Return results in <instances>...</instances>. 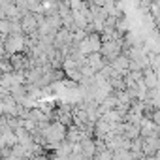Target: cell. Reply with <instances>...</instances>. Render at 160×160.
<instances>
[{
  "label": "cell",
  "instance_id": "obj_1",
  "mask_svg": "<svg viewBox=\"0 0 160 160\" xmlns=\"http://www.w3.org/2000/svg\"><path fill=\"white\" fill-rule=\"evenodd\" d=\"M100 47H102V40H100V34H96V32L87 34L81 42L75 43V49L85 57L91 53H100Z\"/></svg>",
  "mask_w": 160,
  "mask_h": 160
},
{
  "label": "cell",
  "instance_id": "obj_2",
  "mask_svg": "<svg viewBox=\"0 0 160 160\" xmlns=\"http://www.w3.org/2000/svg\"><path fill=\"white\" fill-rule=\"evenodd\" d=\"M4 49L6 55H15V53H25L27 47V36L25 34H8L4 38Z\"/></svg>",
  "mask_w": 160,
  "mask_h": 160
},
{
  "label": "cell",
  "instance_id": "obj_3",
  "mask_svg": "<svg viewBox=\"0 0 160 160\" xmlns=\"http://www.w3.org/2000/svg\"><path fill=\"white\" fill-rule=\"evenodd\" d=\"M19 25H21V32L25 36H32V34L38 32V21H36L34 13H25L19 21Z\"/></svg>",
  "mask_w": 160,
  "mask_h": 160
},
{
  "label": "cell",
  "instance_id": "obj_4",
  "mask_svg": "<svg viewBox=\"0 0 160 160\" xmlns=\"http://www.w3.org/2000/svg\"><path fill=\"white\" fill-rule=\"evenodd\" d=\"M158 147H160L158 136H152V138H141V154H143V156L158 154Z\"/></svg>",
  "mask_w": 160,
  "mask_h": 160
},
{
  "label": "cell",
  "instance_id": "obj_5",
  "mask_svg": "<svg viewBox=\"0 0 160 160\" xmlns=\"http://www.w3.org/2000/svg\"><path fill=\"white\" fill-rule=\"evenodd\" d=\"M85 138H92V136H89L85 130H81V128H77L75 124H70L68 128H66V141L68 143H79L81 139H85Z\"/></svg>",
  "mask_w": 160,
  "mask_h": 160
},
{
  "label": "cell",
  "instance_id": "obj_6",
  "mask_svg": "<svg viewBox=\"0 0 160 160\" xmlns=\"http://www.w3.org/2000/svg\"><path fill=\"white\" fill-rule=\"evenodd\" d=\"M79 145V152H81L85 158H94V154H96V143H94V139L92 138H85V139H81L77 143Z\"/></svg>",
  "mask_w": 160,
  "mask_h": 160
},
{
  "label": "cell",
  "instance_id": "obj_7",
  "mask_svg": "<svg viewBox=\"0 0 160 160\" xmlns=\"http://www.w3.org/2000/svg\"><path fill=\"white\" fill-rule=\"evenodd\" d=\"M92 72H100L108 62L104 60V57L100 55V53H91V55H87V62H85Z\"/></svg>",
  "mask_w": 160,
  "mask_h": 160
},
{
  "label": "cell",
  "instance_id": "obj_8",
  "mask_svg": "<svg viewBox=\"0 0 160 160\" xmlns=\"http://www.w3.org/2000/svg\"><path fill=\"white\" fill-rule=\"evenodd\" d=\"M122 138H126L128 141H134L139 138V126L132 124V122H122Z\"/></svg>",
  "mask_w": 160,
  "mask_h": 160
},
{
  "label": "cell",
  "instance_id": "obj_9",
  "mask_svg": "<svg viewBox=\"0 0 160 160\" xmlns=\"http://www.w3.org/2000/svg\"><path fill=\"white\" fill-rule=\"evenodd\" d=\"M64 73H66V75L72 79V81H81V79H83V77H81V72H79V68H73V70H66Z\"/></svg>",
  "mask_w": 160,
  "mask_h": 160
},
{
  "label": "cell",
  "instance_id": "obj_10",
  "mask_svg": "<svg viewBox=\"0 0 160 160\" xmlns=\"http://www.w3.org/2000/svg\"><path fill=\"white\" fill-rule=\"evenodd\" d=\"M92 160H113V154H111V151H108V149H104V151H100V152H96Z\"/></svg>",
  "mask_w": 160,
  "mask_h": 160
},
{
  "label": "cell",
  "instance_id": "obj_11",
  "mask_svg": "<svg viewBox=\"0 0 160 160\" xmlns=\"http://www.w3.org/2000/svg\"><path fill=\"white\" fill-rule=\"evenodd\" d=\"M30 160H47V158H45L43 154H34V156H32Z\"/></svg>",
  "mask_w": 160,
  "mask_h": 160
}]
</instances>
